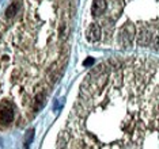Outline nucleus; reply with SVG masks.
<instances>
[{"label": "nucleus", "mask_w": 159, "mask_h": 149, "mask_svg": "<svg viewBox=\"0 0 159 149\" xmlns=\"http://www.w3.org/2000/svg\"><path fill=\"white\" fill-rule=\"evenodd\" d=\"M151 46H152L154 50L159 52V34H155L152 37V41H151Z\"/></svg>", "instance_id": "obj_7"}, {"label": "nucleus", "mask_w": 159, "mask_h": 149, "mask_svg": "<svg viewBox=\"0 0 159 149\" xmlns=\"http://www.w3.org/2000/svg\"><path fill=\"white\" fill-rule=\"evenodd\" d=\"M64 145H66V136H64V133H61L59 136V140H57V149H63Z\"/></svg>", "instance_id": "obj_8"}, {"label": "nucleus", "mask_w": 159, "mask_h": 149, "mask_svg": "<svg viewBox=\"0 0 159 149\" xmlns=\"http://www.w3.org/2000/svg\"><path fill=\"white\" fill-rule=\"evenodd\" d=\"M101 37H102V30L97 23H91L87 28V33H86V38L90 42H98Z\"/></svg>", "instance_id": "obj_2"}, {"label": "nucleus", "mask_w": 159, "mask_h": 149, "mask_svg": "<svg viewBox=\"0 0 159 149\" xmlns=\"http://www.w3.org/2000/svg\"><path fill=\"white\" fill-rule=\"evenodd\" d=\"M12 119H14V110L11 107L4 106L0 110V122L3 125H8V123L12 122Z\"/></svg>", "instance_id": "obj_4"}, {"label": "nucleus", "mask_w": 159, "mask_h": 149, "mask_svg": "<svg viewBox=\"0 0 159 149\" xmlns=\"http://www.w3.org/2000/svg\"><path fill=\"white\" fill-rule=\"evenodd\" d=\"M18 10H19V4L18 3H12L11 6H8V8L6 10V16L8 18H14L16 15V12H18Z\"/></svg>", "instance_id": "obj_6"}, {"label": "nucleus", "mask_w": 159, "mask_h": 149, "mask_svg": "<svg viewBox=\"0 0 159 149\" xmlns=\"http://www.w3.org/2000/svg\"><path fill=\"white\" fill-rule=\"evenodd\" d=\"M34 138V130H29L27 132V136H26V147H29L31 142V140Z\"/></svg>", "instance_id": "obj_9"}, {"label": "nucleus", "mask_w": 159, "mask_h": 149, "mask_svg": "<svg viewBox=\"0 0 159 149\" xmlns=\"http://www.w3.org/2000/svg\"><path fill=\"white\" fill-rule=\"evenodd\" d=\"M136 41H137V45H140V46H148V45H151V41H152V34L147 28H143L137 34Z\"/></svg>", "instance_id": "obj_3"}, {"label": "nucleus", "mask_w": 159, "mask_h": 149, "mask_svg": "<svg viewBox=\"0 0 159 149\" xmlns=\"http://www.w3.org/2000/svg\"><path fill=\"white\" fill-rule=\"evenodd\" d=\"M94 63H95V61H94L93 57H89V59H86L84 61H83V67H91Z\"/></svg>", "instance_id": "obj_10"}, {"label": "nucleus", "mask_w": 159, "mask_h": 149, "mask_svg": "<svg viewBox=\"0 0 159 149\" xmlns=\"http://www.w3.org/2000/svg\"><path fill=\"white\" fill-rule=\"evenodd\" d=\"M135 37H136L135 24L131 23V22L125 23L124 26H122L121 31H120V42H121V45L124 46V48H128V46L132 43L133 39H135Z\"/></svg>", "instance_id": "obj_1"}, {"label": "nucleus", "mask_w": 159, "mask_h": 149, "mask_svg": "<svg viewBox=\"0 0 159 149\" xmlns=\"http://www.w3.org/2000/svg\"><path fill=\"white\" fill-rule=\"evenodd\" d=\"M107 7V3L106 0H94L93 4H91V12L94 16H98V15H102L105 12Z\"/></svg>", "instance_id": "obj_5"}]
</instances>
